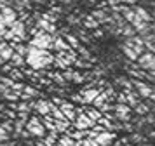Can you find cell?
Segmentation results:
<instances>
[{
	"instance_id": "1",
	"label": "cell",
	"mask_w": 155,
	"mask_h": 146,
	"mask_svg": "<svg viewBox=\"0 0 155 146\" xmlns=\"http://www.w3.org/2000/svg\"><path fill=\"white\" fill-rule=\"evenodd\" d=\"M25 61L28 63L31 68L40 70V68L49 66L51 63L54 61V56L51 54L49 50H45V49H37L30 45L28 50H26V59Z\"/></svg>"
},
{
	"instance_id": "2",
	"label": "cell",
	"mask_w": 155,
	"mask_h": 146,
	"mask_svg": "<svg viewBox=\"0 0 155 146\" xmlns=\"http://www.w3.org/2000/svg\"><path fill=\"white\" fill-rule=\"evenodd\" d=\"M138 66L141 70H147V71H152L155 70V52H150V50H145L138 56Z\"/></svg>"
},
{
	"instance_id": "3",
	"label": "cell",
	"mask_w": 155,
	"mask_h": 146,
	"mask_svg": "<svg viewBox=\"0 0 155 146\" xmlns=\"http://www.w3.org/2000/svg\"><path fill=\"white\" fill-rule=\"evenodd\" d=\"M30 45H31V47H37V49H45V50H49V49H52V37L40 31V33H37L35 37L31 38Z\"/></svg>"
},
{
	"instance_id": "4",
	"label": "cell",
	"mask_w": 155,
	"mask_h": 146,
	"mask_svg": "<svg viewBox=\"0 0 155 146\" xmlns=\"http://www.w3.org/2000/svg\"><path fill=\"white\" fill-rule=\"evenodd\" d=\"M26 127H28V132L31 134V136L44 138V134H45V127H44V124H42V122H40L37 117L30 118V122L26 124Z\"/></svg>"
},
{
	"instance_id": "5",
	"label": "cell",
	"mask_w": 155,
	"mask_h": 146,
	"mask_svg": "<svg viewBox=\"0 0 155 146\" xmlns=\"http://www.w3.org/2000/svg\"><path fill=\"white\" fill-rule=\"evenodd\" d=\"M124 45H127V47L134 49L136 52H138V56L141 54V52H145L147 49H145V42H143V38H141L140 35H133V37H127L126 42H124Z\"/></svg>"
},
{
	"instance_id": "6",
	"label": "cell",
	"mask_w": 155,
	"mask_h": 146,
	"mask_svg": "<svg viewBox=\"0 0 155 146\" xmlns=\"http://www.w3.org/2000/svg\"><path fill=\"white\" fill-rule=\"evenodd\" d=\"M73 122H75V129H78V131L92 129V125L96 124L94 120H91V118H89L87 115H85L84 111H80V113H78L77 117H75V120H73Z\"/></svg>"
},
{
	"instance_id": "7",
	"label": "cell",
	"mask_w": 155,
	"mask_h": 146,
	"mask_svg": "<svg viewBox=\"0 0 155 146\" xmlns=\"http://www.w3.org/2000/svg\"><path fill=\"white\" fill-rule=\"evenodd\" d=\"M113 110H115V117L119 118V120H122V122H127L129 118H131V106L127 103H119L113 106Z\"/></svg>"
},
{
	"instance_id": "8",
	"label": "cell",
	"mask_w": 155,
	"mask_h": 146,
	"mask_svg": "<svg viewBox=\"0 0 155 146\" xmlns=\"http://www.w3.org/2000/svg\"><path fill=\"white\" fill-rule=\"evenodd\" d=\"M133 82V87L136 90H138V94H140L141 97H145V99H148L150 97V94H152V85L147 82H143V80H140V78H136V80H131Z\"/></svg>"
},
{
	"instance_id": "9",
	"label": "cell",
	"mask_w": 155,
	"mask_h": 146,
	"mask_svg": "<svg viewBox=\"0 0 155 146\" xmlns=\"http://www.w3.org/2000/svg\"><path fill=\"white\" fill-rule=\"evenodd\" d=\"M9 31L16 37V42H19L21 38H25V24H23L21 21L16 19L14 23H11L9 24Z\"/></svg>"
},
{
	"instance_id": "10",
	"label": "cell",
	"mask_w": 155,
	"mask_h": 146,
	"mask_svg": "<svg viewBox=\"0 0 155 146\" xmlns=\"http://www.w3.org/2000/svg\"><path fill=\"white\" fill-rule=\"evenodd\" d=\"M113 139H115L113 132L103 131V132H98V134H96L94 141H96V143H98L99 146H110V144H112V141H113Z\"/></svg>"
},
{
	"instance_id": "11",
	"label": "cell",
	"mask_w": 155,
	"mask_h": 146,
	"mask_svg": "<svg viewBox=\"0 0 155 146\" xmlns=\"http://www.w3.org/2000/svg\"><path fill=\"white\" fill-rule=\"evenodd\" d=\"M0 14H2V18H4V23L5 24H11V23H14L16 21V11L12 9V7H0Z\"/></svg>"
},
{
	"instance_id": "12",
	"label": "cell",
	"mask_w": 155,
	"mask_h": 146,
	"mask_svg": "<svg viewBox=\"0 0 155 146\" xmlns=\"http://www.w3.org/2000/svg\"><path fill=\"white\" fill-rule=\"evenodd\" d=\"M59 110L64 113V117H66V120H75V117H77V113H75V108H73V104L66 103V101H63V103L59 104Z\"/></svg>"
},
{
	"instance_id": "13",
	"label": "cell",
	"mask_w": 155,
	"mask_h": 146,
	"mask_svg": "<svg viewBox=\"0 0 155 146\" xmlns=\"http://www.w3.org/2000/svg\"><path fill=\"white\" fill-rule=\"evenodd\" d=\"M52 47L56 49L58 52H63V50H70V44H66V40L64 38H61V37H54L52 38Z\"/></svg>"
},
{
	"instance_id": "14",
	"label": "cell",
	"mask_w": 155,
	"mask_h": 146,
	"mask_svg": "<svg viewBox=\"0 0 155 146\" xmlns=\"http://www.w3.org/2000/svg\"><path fill=\"white\" fill-rule=\"evenodd\" d=\"M99 94V90L98 89H85V90H82V103L84 104H89V103H92L94 101V97Z\"/></svg>"
},
{
	"instance_id": "15",
	"label": "cell",
	"mask_w": 155,
	"mask_h": 146,
	"mask_svg": "<svg viewBox=\"0 0 155 146\" xmlns=\"http://www.w3.org/2000/svg\"><path fill=\"white\" fill-rule=\"evenodd\" d=\"M37 30H44V31H47V33H54V31H56V26H54L52 23H49L47 19L40 18V19L37 21Z\"/></svg>"
},
{
	"instance_id": "16",
	"label": "cell",
	"mask_w": 155,
	"mask_h": 146,
	"mask_svg": "<svg viewBox=\"0 0 155 146\" xmlns=\"http://www.w3.org/2000/svg\"><path fill=\"white\" fill-rule=\"evenodd\" d=\"M35 110H37V113H40V115H49L51 113V103L45 101V99H40V101L35 103Z\"/></svg>"
},
{
	"instance_id": "17",
	"label": "cell",
	"mask_w": 155,
	"mask_h": 146,
	"mask_svg": "<svg viewBox=\"0 0 155 146\" xmlns=\"http://www.w3.org/2000/svg\"><path fill=\"white\" fill-rule=\"evenodd\" d=\"M124 94H126V103L129 104L131 108H134V106H136V104L141 101V96L138 94V92H131V90H126Z\"/></svg>"
},
{
	"instance_id": "18",
	"label": "cell",
	"mask_w": 155,
	"mask_h": 146,
	"mask_svg": "<svg viewBox=\"0 0 155 146\" xmlns=\"http://www.w3.org/2000/svg\"><path fill=\"white\" fill-rule=\"evenodd\" d=\"M134 12L138 14V18H141V19L147 21V23H152V21H155V19H153V16L148 12L145 7H134Z\"/></svg>"
},
{
	"instance_id": "19",
	"label": "cell",
	"mask_w": 155,
	"mask_h": 146,
	"mask_svg": "<svg viewBox=\"0 0 155 146\" xmlns=\"http://www.w3.org/2000/svg\"><path fill=\"white\" fill-rule=\"evenodd\" d=\"M92 18L98 21V23H112V18H110L105 11H94V12H92Z\"/></svg>"
},
{
	"instance_id": "20",
	"label": "cell",
	"mask_w": 155,
	"mask_h": 146,
	"mask_svg": "<svg viewBox=\"0 0 155 146\" xmlns=\"http://www.w3.org/2000/svg\"><path fill=\"white\" fill-rule=\"evenodd\" d=\"M108 97H110V96H108L106 92H99L98 96L94 97V101H92V104H94V108H98V110H99V108H101V106H103V104H105L106 101H110Z\"/></svg>"
},
{
	"instance_id": "21",
	"label": "cell",
	"mask_w": 155,
	"mask_h": 146,
	"mask_svg": "<svg viewBox=\"0 0 155 146\" xmlns=\"http://www.w3.org/2000/svg\"><path fill=\"white\" fill-rule=\"evenodd\" d=\"M84 113H85V115H87L89 118H91V120H94V122H98L99 118L103 117V115H101V111H99L98 108H87Z\"/></svg>"
},
{
	"instance_id": "22",
	"label": "cell",
	"mask_w": 155,
	"mask_h": 146,
	"mask_svg": "<svg viewBox=\"0 0 155 146\" xmlns=\"http://www.w3.org/2000/svg\"><path fill=\"white\" fill-rule=\"evenodd\" d=\"M12 54H14V49L11 47V45H5V47L0 50V57H2L4 61H11Z\"/></svg>"
},
{
	"instance_id": "23",
	"label": "cell",
	"mask_w": 155,
	"mask_h": 146,
	"mask_svg": "<svg viewBox=\"0 0 155 146\" xmlns=\"http://www.w3.org/2000/svg\"><path fill=\"white\" fill-rule=\"evenodd\" d=\"M133 110L136 111L138 115H147V113H150V106H148L147 103H141V101H140V103L136 104Z\"/></svg>"
},
{
	"instance_id": "24",
	"label": "cell",
	"mask_w": 155,
	"mask_h": 146,
	"mask_svg": "<svg viewBox=\"0 0 155 146\" xmlns=\"http://www.w3.org/2000/svg\"><path fill=\"white\" fill-rule=\"evenodd\" d=\"M120 33L124 35V37H133V35H136V30H134L133 28V24H129V23H126V24H124V26L120 28Z\"/></svg>"
},
{
	"instance_id": "25",
	"label": "cell",
	"mask_w": 155,
	"mask_h": 146,
	"mask_svg": "<svg viewBox=\"0 0 155 146\" xmlns=\"http://www.w3.org/2000/svg\"><path fill=\"white\" fill-rule=\"evenodd\" d=\"M122 50H124V54H126L131 61H136V59H138V52H136L134 49L127 47V45H122Z\"/></svg>"
},
{
	"instance_id": "26",
	"label": "cell",
	"mask_w": 155,
	"mask_h": 146,
	"mask_svg": "<svg viewBox=\"0 0 155 146\" xmlns=\"http://www.w3.org/2000/svg\"><path fill=\"white\" fill-rule=\"evenodd\" d=\"M11 63H12L14 66H21V64H25L26 61H25V56L14 52V54H12V57H11Z\"/></svg>"
},
{
	"instance_id": "27",
	"label": "cell",
	"mask_w": 155,
	"mask_h": 146,
	"mask_svg": "<svg viewBox=\"0 0 155 146\" xmlns=\"http://www.w3.org/2000/svg\"><path fill=\"white\" fill-rule=\"evenodd\" d=\"M84 24L87 28H98V21L94 19V18H92V16H87V18H85V21H84Z\"/></svg>"
},
{
	"instance_id": "28",
	"label": "cell",
	"mask_w": 155,
	"mask_h": 146,
	"mask_svg": "<svg viewBox=\"0 0 155 146\" xmlns=\"http://www.w3.org/2000/svg\"><path fill=\"white\" fill-rule=\"evenodd\" d=\"M59 144L61 146H73L75 144V141H73L70 136H63V138L59 139Z\"/></svg>"
},
{
	"instance_id": "29",
	"label": "cell",
	"mask_w": 155,
	"mask_h": 146,
	"mask_svg": "<svg viewBox=\"0 0 155 146\" xmlns=\"http://www.w3.org/2000/svg\"><path fill=\"white\" fill-rule=\"evenodd\" d=\"M2 96L5 97V99H9V101H16V99H19V94H16L14 90H7V92L2 94Z\"/></svg>"
},
{
	"instance_id": "30",
	"label": "cell",
	"mask_w": 155,
	"mask_h": 146,
	"mask_svg": "<svg viewBox=\"0 0 155 146\" xmlns=\"http://www.w3.org/2000/svg\"><path fill=\"white\" fill-rule=\"evenodd\" d=\"M80 144H82V146H99L92 138H84V139H80Z\"/></svg>"
},
{
	"instance_id": "31",
	"label": "cell",
	"mask_w": 155,
	"mask_h": 146,
	"mask_svg": "<svg viewBox=\"0 0 155 146\" xmlns=\"http://www.w3.org/2000/svg\"><path fill=\"white\" fill-rule=\"evenodd\" d=\"M66 42L70 44V47H75V49L80 45V44H78V40L75 38V37H73V35H66Z\"/></svg>"
},
{
	"instance_id": "32",
	"label": "cell",
	"mask_w": 155,
	"mask_h": 146,
	"mask_svg": "<svg viewBox=\"0 0 155 146\" xmlns=\"http://www.w3.org/2000/svg\"><path fill=\"white\" fill-rule=\"evenodd\" d=\"M23 87H25L23 83H19V82H14L12 85H11V90H14L16 94H19V96H21V92H23Z\"/></svg>"
},
{
	"instance_id": "33",
	"label": "cell",
	"mask_w": 155,
	"mask_h": 146,
	"mask_svg": "<svg viewBox=\"0 0 155 146\" xmlns=\"http://www.w3.org/2000/svg\"><path fill=\"white\" fill-rule=\"evenodd\" d=\"M0 82L4 83V85H7L9 89H11V85L14 83V80H12V78H5V76H2V78H0Z\"/></svg>"
},
{
	"instance_id": "34",
	"label": "cell",
	"mask_w": 155,
	"mask_h": 146,
	"mask_svg": "<svg viewBox=\"0 0 155 146\" xmlns=\"http://www.w3.org/2000/svg\"><path fill=\"white\" fill-rule=\"evenodd\" d=\"M71 80H75V82H82V80H84V76L80 75L78 71H73V75H71Z\"/></svg>"
},
{
	"instance_id": "35",
	"label": "cell",
	"mask_w": 155,
	"mask_h": 146,
	"mask_svg": "<svg viewBox=\"0 0 155 146\" xmlns=\"http://www.w3.org/2000/svg\"><path fill=\"white\" fill-rule=\"evenodd\" d=\"M14 4V0H0V7H11Z\"/></svg>"
},
{
	"instance_id": "36",
	"label": "cell",
	"mask_w": 155,
	"mask_h": 146,
	"mask_svg": "<svg viewBox=\"0 0 155 146\" xmlns=\"http://www.w3.org/2000/svg\"><path fill=\"white\" fill-rule=\"evenodd\" d=\"M0 138H2V139H5V141L9 139V134H7V131H5V129H4L2 125H0Z\"/></svg>"
},
{
	"instance_id": "37",
	"label": "cell",
	"mask_w": 155,
	"mask_h": 146,
	"mask_svg": "<svg viewBox=\"0 0 155 146\" xmlns=\"http://www.w3.org/2000/svg\"><path fill=\"white\" fill-rule=\"evenodd\" d=\"M11 76H12V80H14V78H18V80H19V78H23V75L18 71V70H12V71H11Z\"/></svg>"
},
{
	"instance_id": "38",
	"label": "cell",
	"mask_w": 155,
	"mask_h": 146,
	"mask_svg": "<svg viewBox=\"0 0 155 146\" xmlns=\"http://www.w3.org/2000/svg\"><path fill=\"white\" fill-rule=\"evenodd\" d=\"M133 141H134V143H143V141H145V138H143V136H140V134H134Z\"/></svg>"
},
{
	"instance_id": "39",
	"label": "cell",
	"mask_w": 155,
	"mask_h": 146,
	"mask_svg": "<svg viewBox=\"0 0 155 146\" xmlns=\"http://www.w3.org/2000/svg\"><path fill=\"white\" fill-rule=\"evenodd\" d=\"M18 110H19V111H28V110H30V104H26V103H21L19 106H18Z\"/></svg>"
},
{
	"instance_id": "40",
	"label": "cell",
	"mask_w": 155,
	"mask_h": 146,
	"mask_svg": "<svg viewBox=\"0 0 155 146\" xmlns=\"http://www.w3.org/2000/svg\"><path fill=\"white\" fill-rule=\"evenodd\" d=\"M7 90H9V87H7V85H2V82H0V94H5Z\"/></svg>"
},
{
	"instance_id": "41",
	"label": "cell",
	"mask_w": 155,
	"mask_h": 146,
	"mask_svg": "<svg viewBox=\"0 0 155 146\" xmlns=\"http://www.w3.org/2000/svg\"><path fill=\"white\" fill-rule=\"evenodd\" d=\"M145 122H148V124H153V122H155V117H153V115H148V117L145 118Z\"/></svg>"
},
{
	"instance_id": "42",
	"label": "cell",
	"mask_w": 155,
	"mask_h": 146,
	"mask_svg": "<svg viewBox=\"0 0 155 146\" xmlns=\"http://www.w3.org/2000/svg\"><path fill=\"white\" fill-rule=\"evenodd\" d=\"M2 127H4V129H5V131H11V129H12V125H11V122H5V124H2Z\"/></svg>"
},
{
	"instance_id": "43",
	"label": "cell",
	"mask_w": 155,
	"mask_h": 146,
	"mask_svg": "<svg viewBox=\"0 0 155 146\" xmlns=\"http://www.w3.org/2000/svg\"><path fill=\"white\" fill-rule=\"evenodd\" d=\"M148 99H152V103L155 104V89H152V94H150V97Z\"/></svg>"
},
{
	"instance_id": "44",
	"label": "cell",
	"mask_w": 155,
	"mask_h": 146,
	"mask_svg": "<svg viewBox=\"0 0 155 146\" xmlns=\"http://www.w3.org/2000/svg\"><path fill=\"white\" fill-rule=\"evenodd\" d=\"M119 103H126V94H119Z\"/></svg>"
},
{
	"instance_id": "45",
	"label": "cell",
	"mask_w": 155,
	"mask_h": 146,
	"mask_svg": "<svg viewBox=\"0 0 155 146\" xmlns=\"http://www.w3.org/2000/svg\"><path fill=\"white\" fill-rule=\"evenodd\" d=\"M119 2H126V4H131V5H133V4L138 2V0H119Z\"/></svg>"
},
{
	"instance_id": "46",
	"label": "cell",
	"mask_w": 155,
	"mask_h": 146,
	"mask_svg": "<svg viewBox=\"0 0 155 146\" xmlns=\"http://www.w3.org/2000/svg\"><path fill=\"white\" fill-rule=\"evenodd\" d=\"M63 103V99H59V97H54V104H61Z\"/></svg>"
},
{
	"instance_id": "47",
	"label": "cell",
	"mask_w": 155,
	"mask_h": 146,
	"mask_svg": "<svg viewBox=\"0 0 155 146\" xmlns=\"http://www.w3.org/2000/svg\"><path fill=\"white\" fill-rule=\"evenodd\" d=\"M37 146H47V144H45L44 141H40V143H38V144H37Z\"/></svg>"
},
{
	"instance_id": "48",
	"label": "cell",
	"mask_w": 155,
	"mask_h": 146,
	"mask_svg": "<svg viewBox=\"0 0 155 146\" xmlns=\"http://www.w3.org/2000/svg\"><path fill=\"white\" fill-rule=\"evenodd\" d=\"M4 63H5V61H4V59H2V57H0V66H4Z\"/></svg>"
},
{
	"instance_id": "49",
	"label": "cell",
	"mask_w": 155,
	"mask_h": 146,
	"mask_svg": "<svg viewBox=\"0 0 155 146\" xmlns=\"http://www.w3.org/2000/svg\"><path fill=\"white\" fill-rule=\"evenodd\" d=\"M113 146H122V143H115V144H113Z\"/></svg>"
},
{
	"instance_id": "50",
	"label": "cell",
	"mask_w": 155,
	"mask_h": 146,
	"mask_svg": "<svg viewBox=\"0 0 155 146\" xmlns=\"http://www.w3.org/2000/svg\"><path fill=\"white\" fill-rule=\"evenodd\" d=\"M73 146H82V144H80V141H78V143H75V144H73Z\"/></svg>"
},
{
	"instance_id": "51",
	"label": "cell",
	"mask_w": 155,
	"mask_h": 146,
	"mask_svg": "<svg viewBox=\"0 0 155 146\" xmlns=\"http://www.w3.org/2000/svg\"><path fill=\"white\" fill-rule=\"evenodd\" d=\"M2 38H4V35H2V33H0V40H2Z\"/></svg>"
},
{
	"instance_id": "52",
	"label": "cell",
	"mask_w": 155,
	"mask_h": 146,
	"mask_svg": "<svg viewBox=\"0 0 155 146\" xmlns=\"http://www.w3.org/2000/svg\"><path fill=\"white\" fill-rule=\"evenodd\" d=\"M152 138H155V132H152Z\"/></svg>"
},
{
	"instance_id": "53",
	"label": "cell",
	"mask_w": 155,
	"mask_h": 146,
	"mask_svg": "<svg viewBox=\"0 0 155 146\" xmlns=\"http://www.w3.org/2000/svg\"><path fill=\"white\" fill-rule=\"evenodd\" d=\"M52 146H61V144H59V143H58V144H52Z\"/></svg>"
},
{
	"instance_id": "54",
	"label": "cell",
	"mask_w": 155,
	"mask_h": 146,
	"mask_svg": "<svg viewBox=\"0 0 155 146\" xmlns=\"http://www.w3.org/2000/svg\"><path fill=\"white\" fill-rule=\"evenodd\" d=\"M152 16H153V19H155V12H153V14H152Z\"/></svg>"
},
{
	"instance_id": "55",
	"label": "cell",
	"mask_w": 155,
	"mask_h": 146,
	"mask_svg": "<svg viewBox=\"0 0 155 146\" xmlns=\"http://www.w3.org/2000/svg\"><path fill=\"white\" fill-rule=\"evenodd\" d=\"M141 146H150V144H141Z\"/></svg>"
}]
</instances>
